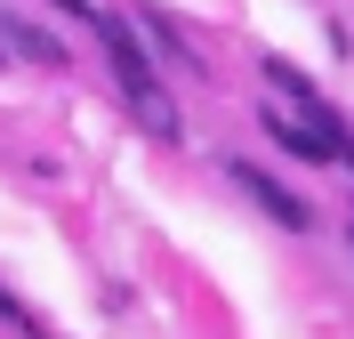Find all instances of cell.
<instances>
[{
    "label": "cell",
    "mask_w": 354,
    "mask_h": 339,
    "mask_svg": "<svg viewBox=\"0 0 354 339\" xmlns=\"http://www.w3.org/2000/svg\"><path fill=\"white\" fill-rule=\"evenodd\" d=\"M225 178L242 186V194H250V202H258L274 226H290V234H306V226H314V210L298 202V194H290V186L274 178V170H258V162H242V154H234V162H225Z\"/></svg>",
    "instance_id": "7a4b0ae2"
},
{
    "label": "cell",
    "mask_w": 354,
    "mask_h": 339,
    "mask_svg": "<svg viewBox=\"0 0 354 339\" xmlns=\"http://www.w3.org/2000/svg\"><path fill=\"white\" fill-rule=\"evenodd\" d=\"M97 41H105V65H113V81H121V97H129V113L145 121L153 137H185V121H177V105L161 97V73H153V57L137 49V33H129V17H113V8H97V24H88Z\"/></svg>",
    "instance_id": "6da1fadb"
},
{
    "label": "cell",
    "mask_w": 354,
    "mask_h": 339,
    "mask_svg": "<svg viewBox=\"0 0 354 339\" xmlns=\"http://www.w3.org/2000/svg\"><path fill=\"white\" fill-rule=\"evenodd\" d=\"M57 17H81V24H97V0H48Z\"/></svg>",
    "instance_id": "52a82bcc"
},
{
    "label": "cell",
    "mask_w": 354,
    "mask_h": 339,
    "mask_svg": "<svg viewBox=\"0 0 354 339\" xmlns=\"http://www.w3.org/2000/svg\"><path fill=\"white\" fill-rule=\"evenodd\" d=\"M266 137H274L290 162H306V170H322V162H338V154L354 146V137H346V146H330L322 130H306V121H290V113H274V105H266Z\"/></svg>",
    "instance_id": "3957f363"
},
{
    "label": "cell",
    "mask_w": 354,
    "mask_h": 339,
    "mask_svg": "<svg viewBox=\"0 0 354 339\" xmlns=\"http://www.w3.org/2000/svg\"><path fill=\"white\" fill-rule=\"evenodd\" d=\"M0 41H8V57H32V65H65V41H57V33H41V24L32 17H8V8H0Z\"/></svg>",
    "instance_id": "277c9868"
},
{
    "label": "cell",
    "mask_w": 354,
    "mask_h": 339,
    "mask_svg": "<svg viewBox=\"0 0 354 339\" xmlns=\"http://www.w3.org/2000/svg\"><path fill=\"white\" fill-rule=\"evenodd\" d=\"M137 17H145V33H153V49H161V57H177V65L194 73V81H201V73H209V65H201V49L185 41V33H177L169 17H161V8H137Z\"/></svg>",
    "instance_id": "5b68a950"
},
{
    "label": "cell",
    "mask_w": 354,
    "mask_h": 339,
    "mask_svg": "<svg viewBox=\"0 0 354 339\" xmlns=\"http://www.w3.org/2000/svg\"><path fill=\"white\" fill-rule=\"evenodd\" d=\"M0 323H17V339H57V331H48V323L32 315V307H24L17 291H8V283H0Z\"/></svg>",
    "instance_id": "8992f818"
},
{
    "label": "cell",
    "mask_w": 354,
    "mask_h": 339,
    "mask_svg": "<svg viewBox=\"0 0 354 339\" xmlns=\"http://www.w3.org/2000/svg\"><path fill=\"white\" fill-rule=\"evenodd\" d=\"M0 65H8V41H0Z\"/></svg>",
    "instance_id": "ba28073f"
}]
</instances>
